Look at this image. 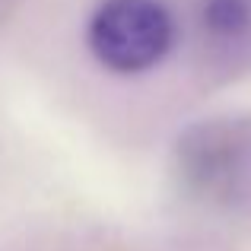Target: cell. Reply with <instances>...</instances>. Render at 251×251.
<instances>
[{"label": "cell", "instance_id": "obj_2", "mask_svg": "<svg viewBox=\"0 0 251 251\" xmlns=\"http://www.w3.org/2000/svg\"><path fill=\"white\" fill-rule=\"evenodd\" d=\"M248 19V6L242 0H210L207 3V25L213 32H239Z\"/></svg>", "mask_w": 251, "mask_h": 251}, {"label": "cell", "instance_id": "obj_1", "mask_svg": "<svg viewBox=\"0 0 251 251\" xmlns=\"http://www.w3.org/2000/svg\"><path fill=\"white\" fill-rule=\"evenodd\" d=\"M86 42L102 67L140 74L169 54L175 23L159 0H102L89 19Z\"/></svg>", "mask_w": 251, "mask_h": 251}]
</instances>
